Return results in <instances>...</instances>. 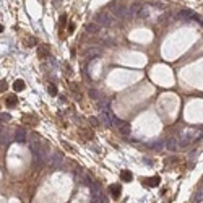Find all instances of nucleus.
<instances>
[{"mask_svg":"<svg viewBox=\"0 0 203 203\" xmlns=\"http://www.w3.org/2000/svg\"><path fill=\"white\" fill-rule=\"evenodd\" d=\"M25 81H23V80H17V81H15L13 83V89L15 91H23V89H25Z\"/></svg>","mask_w":203,"mask_h":203,"instance_id":"f8f14e48","label":"nucleus"},{"mask_svg":"<svg viewBox=\"0 0 203 203\" xmlns=\"http://www.w3.org/2000/svg\"><path fill=\"white\" fill-rule=\"evenodd\" d=\"M89 96L93 98V99H99V93L96 89H89Z\"/></svg>","mask_w":203,"mask_h":203,"instance_id":"412c9836","label":"nucleus"},{"mask_svg":"<svg viewBox=\"0 0 203 203\" xmlns=\"http://www.w3.org/2000/svg\"><path fill=\"white\" fill-rule=\"evenodd\" d=\"M36 44H38V41H36L34 38H28V39H25V46H26V47H34Z\"/></svg>","mask_w":203,"mask_h":203,"instance_id":"dca6fc26","label":"nucleus"},{"mask_svg":"<svg viewBox=\"0 0 203 203\" xmlns=\"http://www.w3.org/2000/svg\"><path fill=\"white\" fill-rule=\"evenodd\" d=\"M80 135H81L85 140H91V138L94 137V133H93V130H91V129H81V130H80Z\"/></svg>","mask_w":203,"mask_h":203,"instance_id":"9d476101","label":"nucleus"},{"mask_svg":"<svg viewBox=\"0 0 203 203\" xmlns=\"http://www.w3.org/2000/svg\"><path fill=\"white\" fill-rule=\"evenodd\" d=\"M13 138L17 141H25L26 140V132L23 129H17V130H15V137Z\"/></svg>","mask_w":203,"mask_h":203,"instance_id":"1a4fd4ad","label":"nucleus"},{"mask_svg":"<svg viewBox=\"0 0 203 203\" xmlns=\"http://www.w3.org/2000/svg\"><path fill=\"white\" fill-rule=\"evenodd\" d=\"M63 161V158H62V154H59V153H54L52 154V164H55V166H59L60 162Z\"/></svg>","mask_w":203,"mask_h":203,"instance_id":"2eb2a0df","label":"nucleus"},{"mask_svg":"<svg viewBox=\"0 0 203 203\" xmlns=\"http://www.w3.org/2000/svg\"><path fill=\"white\" fill-rule=\"evenodd\" d=\"M168 148H171V150H174V148H176V140H174V138H172V140H169V141H168Z\"/></svg>","mask_w":203,"mask_h":203,"instance_id":"5701e85b","label":"nucleus"},{"mask_svg":"<svg viewBox=\"0 0 203 203\" xmlns=\"http://www.w3.org/2000/svg\"><path fill=\"white\" fill-rule=\"evenodd\" d=\"M73 31H75V25H73V23H70V25H68V33L71 34Z\"/></svg>","mask_w":203,"mask_h":203,"instance_id":"a878e982","label":"nucleus"},{"mask_svg":"<svg viewBox=\"0 0 203 203\" xmlns=\"http://www.w3.org/2000/svg\"><path fill=\"white\" fill-rule=\"evenodd\" d=\"M109 192L115 200H117V198L120 197V193H122V185L120 184H111L109 185Z\"/></svg>","mask_w":203,"mask_h":203,"instance_id":"423d86ee","label":"nucleus"},{"mask_svg":"<svg viewBox=\"0 0 203 203\" xmlns=\"http://www.w3.org/2000/svg\"><path fill=\"white\" fill-rule=\"evenodd\" d=\"M2 31H3V26H2V25H0V33H2Z\"/></svg>","mask_w":203,"mask_h":203,"instance_id":"cd10ccee","label":"nucleus"},{"mask_svg":"<svg viewBox=\"0 0 203 203\" xmlns=\"http://www.w3.org/2000/svg\"><path fill=\"white\" fill-rule=\"evenodd\" d=\"M52 3H54L55 7H59V5H60V3H62V0H52Z\"/></svg>","mask_w":203,"mask_h":203,"instance_id":"bb28decb","label":"nucleus"},{"mask_svg":"<svg viewBox=\"0 0 203 203\" xmlns=\"http://www.w3.org/2000/svg\"><path fill=\"white\" fill-rule=\"evenodd\" d=\"M11 120V115L7 112H0V122H10Z\"/></svg>","mask_w":203,"mask_h":203,"instance_id":"f3484780","label":"nucleus"},{"mask_svg":"<svg viewBox=\"0 0 203 203\" xmlns=\"http://www.w3.org/2000/svg\"><path fill=\"white\" fill-rule=\"evenodd\" d=\"M67 25V15H62L60 17V26H65Z\"/></svg>","mask_w":203,"mask_h":203,"instance_id":"393cba45","label":"nucleus"},{"mask_svg":"<svg viewBox=\"0 0 203 203\" xmlns=\"http://www.w3.org/2000/svg\"><path fill=\"white\" fill-rule=\"evenodd\" d=\"M177 18L182 20V21H189V20H193V18L198 20V15H195L193 11H190V10H182L180 13L177 15Z\"/></svg>","mask_w":203,"mask_h":203,"instance_id":"20e7f679","label":"nucleus"},{"mask_svg":"<svg viewBox=\"0 0 203 203\" xmlns=\"http://www.w3.org/2000/svg\"><path fill=\"white\" fill-rule=\"evenodd\" d=\"M89 124H91V127H99V120L96 117H89Z\"/></svg>","mask_w":203,"mask_h":203,"instance_id":"aec40b11","label":"nucleus"},{"mask_svg":"<svg viewBox=\"0 0 203 203\" xmlns=\"http://www.w3.org/2000/svg\"><path fill=\"white\" fill-rule=\"evenodd\" d=\"M7 88H8V86H7V81H5V80H2V81H0V93H3Z\"/></svg>","mask_w":203,"mask_h":203,"instance_id":"4be33fe9","label":"nucleus"},{"mask_svg":"<svg viewBox=\"0 0 203 203\" xmlns=\"http://www.w3.org/2000/svg\"><path fill=\"white\" fill-rule=\"evenodd\" d=\"M112 11H114V15H117L119 18H125V17H127V11H129V8H125L124 5H114Z\"/></svg>","mask_w":203,"mask_h":203,"instance_id":"0eeeda50","label":"nucleus"},{"mask_svg":"<svg viewBox=\"0 0 203 203\" xmlns=\"http://www.w3.org/2000/svg\"><path fill=\"white\" fill-rule=\"evenodd\" d=\"M49 94H52V96H57V86H55V85H50V86H49Z\"/></svg>","mask_w":203,"mask_h":203,"instance_id":"6ab92c4d","label":"nucleus"},{"mask_svg":"<svg viewBox=\"0 0 203 203\" xmlns=\"http://www.w3.org/2000/svg\"><path fill=\"white\" fill-rule=\"evenodd\" d=\"M49 55H50V47L47 44H42V46L38 47V57L39 59H46V57H49Z\"/></svg>","mask_w":203,"mask_h":203,"instance_id":"39448f33","label":"nucleus"},{"mask_svg":"<svg viewBox=\"0 0 203 203\" xmlns=\"http://www.w3.org/2000/svg\"><path fill=\"white\" fill-rule=\"evenodd\" d=\"M159 182H161V179H159V176H153V177H148L143 180V184L148 185V187H156L159 185Z\"/></svg>","mask_w":203,"mask_h":203,"instance_id":"6e6552de","label":"nucleus"},{"mask_svg":"<svg viewBox=\"0 0 203 203\" xmlns=\"http://www.w3.org/2000/svg\"><path fill=\"white\" fill-rule=\"evenodd\" d=\"M17 104H18V98L15 96V94H11V96L7 98V106H8V107H13Z\"/></svg>","mask_w":203,"mask_h":203,"instance_id":"ddd939ff","label":"nucleus"},{"mask_svg":"<svg viewBox=\"0 0 203 203\" xmlns=\"http://www.w3.org/2000/svg\"><path fill=\"white\" fill-rule=\"evenodd\" d=\"M96 21H98V25H99V26H111V25H112V18H111L107 13H104V11L98 13Z\"/></svg>","mask_w":203,"mask_h":203,"instance_id":"f257e3e1","label":"nucleus"},{"mask_svg":"<svg viewBox=\"0 0 203 203\" xmlns=\"http://www.w3.org/2000/svg\"><path fill=\"white\" fill-rule=\"evenodd\" d=\"M195 135H197V132H195V130H187V132H185L184 135H182V138H180V146H187V145H190V143L193 141Z\"/></svg>","mask_w":203,"mask_h":203,"instance_id":"f03ea898","label":"nucleus"},{"mask_svg":"<svg viewBox=\"0 0 203 203\" xmlns=\"http://www.w3.org/2000/svg\"><path fill=\"white\" fill-rule=\"evenodd\" d=\"M198 20H200V23H201V25H203V20H201V18H198Z\"/></svg>","mask_w":203,"mask_h":203,"instance_id":"c85d7f7f","label":"nucleus"},{"mask_svg":"<svg viewBox=\"0 0 203 203\" xmlns=\"http://www.w3.org/2000/svg\"><path fill=\"white\" fill-rule=\"evenodd\" d=\"M86 31H88V33H98L99 25L98 23H89V25H86Z\"/></svg>","mask_w":203,"mask_h":203,"instance_id":"4468645a","label":"nucleus"},{"mask_svg":"<svg viewBox=\"0 0 203 203\" xmlns=\"http://www.w3.org/2000/svg\"><path fill=\"white\" fill-rule=\"evenodd\" d=\"M112 119H114L115 124H117V129L120 130V133L125 135V137H129L130 135V125L127 124V122H122V120H119V119H115V117H112Z\"/></svg>","mask_w":203,"mask_h":203,"instance_id":"7ed1b4c3","label":"nucleus"},{"mask_svg":"<svg viewBox=\"0 0 203 203\" xmlns=\"http://www.w3.org/2000/svg\"><path fill=\"white\" fill-rule=\"evenodd\" d=\"M62 146H63V148H67V150H70V151H75V150H73V146L68 145L67 141H62Z\"/></svg>","mask_w":203,"mask_h":203,"instance_id":"b1692460","label":"nucleus"},{"mask_svg":"<svg viewBox=\"0 0 203 203\" xmlns=\"http://www.w3.org/2000/svg\"><path fill=\"white\" fill-rule=\"evenodd\" d=\"M120 179L124 182H130L133 179V174L130 172V171H127V169H124V171H120Z\"/></svg>","mask_w":203,"mask_h":203,"instance_id":"9b49d317","label":"nucleus"},{"mask_svg":"<svg viewBox=\"0 0 203 203\" xmlns=\"http://www.w3.org/2000/svg\"><path fill=\"white\" fill-rule=\"evenodd\" d=\"M138 17H140V18H146V17H148V10H146L145 7L140 8V10H138Z\"/></svg>","mask_w":203,"mask_h":203,"instance_id":"a211bd4d","label":"nucleus"}]
</instances>
